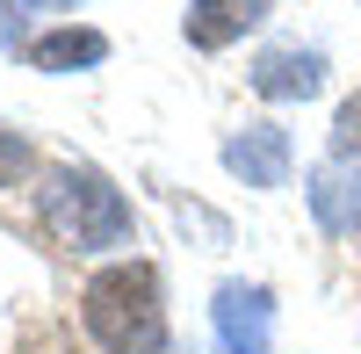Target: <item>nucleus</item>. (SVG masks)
Segmentation results:
<instances>
[{"instance_id":"obj_1","label":"nucleus","mask_w":361,"mask_h":354,"mask_svg":"<svg viewBox=\"0 0 361 354\" xmlns=\"http://www.w3.org/2000/svg\"><path fill=\"white\" fill-rule=\"evenodd\" d=\"M37 224L51 231V246L66 253H116L137 239V217H130V195L109 181L102 166H51L44 188H37Z\"/></svg>"},{"instance_id":"obj_10","label":"nucleus","mask_w":361,"mask_h":354,"mask_svg":"<svg viewBox=\"0 0 361 354\" xmlns=\"http://www.w3.org/2000/svg\"><path fill=\"white\" fill-rule=\"evenodd\" d=\"M333 159H361V87L340 102V116H333Z\"/></svg>"},{"instance_id":"obj_3","label":"nucleus","mask_w":361,"mask_h":354,"mask_svg":"<svg viewBox=\"0 0 361 354\" xmlns=\"http://www.w3.org/2000/svg\"><path fill=\"white\" fill-rule=\"evenodd\" d=\"M217 326V354H267L275 347V289L267 282H224L209 304Z\"/></svg>"},{"instance_id":"obj_5","label":"nucleus","mask_w":361,"mask_h":354,"mask_svg":"<svg viewBox=\"0 0 361 354\" xmlns=\"http://www.w3.org/2000/svg\"><path fill=\"white\" fill-rule=\"evenodd\" d=\"M304 195H311L318 231H333V239H361V159H325V166H311Z\"/></svg>"},{"instance_id":"obj_11","label":"nucleus","mask_w":361,"mask_h":354,"mask_svg":"<svg viewBox=\"0 0 361 354\" xmlns=\"http://www.w3.org/2000/svg\"><path fill=\"white\" fill-rule=\"evenodd\" d=\"M15 8H37V0H15ZM58 8H73V0H58Z\"/></svg>"},{"instance_id":"obj_8","label":"nucleus","mask_w":361,"mask_h":354,"mask_svg":"<svg viewBox=\"0 0 361 354\" xmlns=\"http://www.w3.org/2000/svg\"><path fill=\"white\" fill-rule=\"evenodd\" d=\"M109 58V37L102 29H44V37H29V66L37 73H80V66H102Z\"/></svg>"},{"instance_id":"obj_2","label":"nucleus","mask_w":361,"mask_h":354,"mask_svg":"<svg viewBox=\"0 0 361 354\" xmlns=\"http://www.w3.org/2000/svg\"><path fill=\"white\" fill-rule=\"evenodd\" d=\"M80 326L102 354H159L166 347V282L152 260H109L80 289Z\"/></svg>"},{"instance_id":"obj_4","label":"nucleus","mask_w":361,"mask_h":354,"mask_svg":"<svg viewBox=\"0 0 361 354\" xmlns=\"http://www.w3.org/2000/svg\"><path fill=\"white\" fill-rule=\"evenodd\" d=\"M289 166H296V145L282 123H238L224 138V173L246 188H289Z\"/></svg>"},{"instance_id":"obj_7","label":"nucleus","mask_w":361,"mask_h":354,"mask_svg":"<svg viewBox=\"0 0 361 354\" xmlns=\"http://www.w3.org/2000/svg\"><path fill=\"white\" fill-rule=\"evenodd\" d=\"M267 15H275V0H188L180 37H188L195 51H224V44L246 37V29H260Z\"/></svg>"},{"instance_id":"obj_6","label":"nucleus","mask_w":361,"mask_h":354,"mask_svg":"<svg viewBox=\"0 0 361 354\" xmlns=\"http://www.w3.org/2000/svg\"><path fill=\"white\" fill-rule=\"evenodd\" d=\"M325 87V51H304V44H267L253 58V94L267 102H311Z\"/></svg>"},{"instance_id":"obj_9","label":"nucleus","mask_w":361,"mask_h":354,"mask_svg":"<svg viewBox=\"0 0 361 354\" xmlns=\"http://www.w3.org/2000/svg\"><path fill=\"white\" fill-rule=\"evenodd\" d=\"M37 173V145H29L15 123H0V188H22Z\"/></svg>"}]
</instances>
